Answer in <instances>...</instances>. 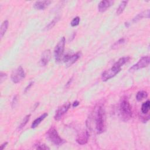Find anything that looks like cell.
Here are the masks:
<instances>
[{
    "mask_svg": "<svg viewBox=\"0 0 150 150\" xmlns=\"http://www.w3.org/2000/svg\"><path fill=\"white\" fill-rule=\"evenodd\" d=\"M119 111L122 119L124 122L128 121L132 117L131 107L126 96H123L120 100Z\"/></svg>",
    "mask_w": 150,
    "mask_h": 150,
    "instance_id": "1",
    "label": "cell"
},
{
    "mask_svg": "<svg viewBox=\"0 0 150 150\" xmlns=\"http://www.w3.org/2000/svg\"><path fill=\"white\" fill-rule=\"evenodd\" d=\"M96 129L97 134L103 133L106 130V116L102 106L98 107L96 115Z\"/></svg>",
    "mask_w": 150,
    "mask_h": 150,
    "instance_id": "2",
    "label": "cell"
},
{
    "mask_svg": "<svg viewBox=\"0 0 150 150\" xmlns=\"http://www.w3.org/2000/svg\"><path fill=\"white\" fill-rule=\"evenodd\" d=\"M47 138L54 145L57 146L62 145L66 143V141L62 139L59 135L56 129L54 127H51L47 132Z\"/></svg>",
    "mask_w": 150,
    "mask_h": 150,
    "instance_id": "3",
    "label": "cell"
},
{
    "mask_svg": "<svg viewBox=\"0 0 150 150\" xmlns=\"http://www.w3.org/2000/svg\"><path fill=\"white\" fill-rule=\"evenodd\" d=\"M65 42H66L65 38V37L61 38V39L58 42L57 44L56 45V46L55 48L54 55H55V61L56 62H59L61 61L65 50Z\"/></svg>",
    "mask_w": 150,
    "mask_h": 150,
    "instance_id": "4",
    "label": "cell"
},
{
    "mask_svg": "<svg viewBox=\"0 0 150 150\" xmlns=\"http://www.w3.org/2000/svg\"><path fill=\"white\" fill-rule=\"evenodd\" d=\"M122 70V67L118 65L116 63L114 64L112 68L107 70L104 71L101 75V79L103 81L106 82L108 80L114 77Z\"/></svg>",
    "mask_w": 150,
    "mask_h": 150,
    "instance_id": "5",
    "label": "cell"
},
{
    "mask_svg": "<svg viewBox=\"0 0 150 150\" xmlns=\"http://www.w3.org/2000/svg\"><path fill=\"white\" fill-rule=\"evenodd\" d=\"M25 78V73L21 66L12 71L11 75V79L14 83H18Z\"/></svg>",
    "mask_w": 150,
    "mask_h": 150,
    "instance_id": "6",
    "label": "cell"
},
{
    "mask_svg": "<svg viewBox=\"0 0 150 150\" xmlns=\"http://www.w3.org/2000/svg\"><path fill=\"white\" fill-rule=\"evenodd\" d=\"M149 57L148 56H144L139 60V61L136 64L134 65L129 70L130 72L138 70L139 69L147 67L149 65Z\"/></svg>",
    "mask_w": 150,
    "mask_h": 150,
    "instance_id": "7",
    "label": "cell"
},
{
    "mask_svg": "<svg viewBox=\"0 0 150 150\" xmlns=\"http://www.w3.org/2000/svg\"><path fill=\"white\" fill-rule=\"evenodd\" d=\"M80 52H78L76 54H67L64 57V61L66 64V67H70L76 62L80 57Z\"/></svg>",
    "mask_w": 150,
    "mask_h": 150,
    "instance_id": "8",
    "label": "cell"
},
{
    "mask_svg": "<svg viewBox=\"0 0 150 150\" xmlns=\"http://www.w3.org/2000/svg\"><path fill=\"white\" fill-rule=\"evenodd\" d=\"M70 105L71 104L70 103H66L64 105H62V106L60 107L56 110L55 115L54 116V118L55 120L56 121L59 120L64 116V114L67 113V111H68V110L70 107Z\"/></svg>",
    "mask_w": 150,
    "mask_h": 150,
    "instance_id": "9",
    "label": "cell"
},
{
    "mask_svg": "<svg viewBox=\"0 0 150 150\" xmlns=\"http://www.w3.org/2000/svg\"><path fill=\"white\" fill-rule=\"evenodd\" d=\"M89 133L87 131H84L78 134L76 137V142L80 145H84L88 141Z\"/></svg>",
    "mask_w": 150,
    "mask_h": 150,
    "instance_id": "10",
    "label": "cell"
},
{
    "mask_svg": "<svg viewBox=\"0 0 150 150\" xmlns=\"http://www.w3.org/2000/svg\"><path fill=\"white\" fill-rule=\"evenodd\" d=\"M51 51L50 50H47L45 51L42 55L41 61H40V64L42 66H46L48 62H49V60L51 58Z\"/></svg>",
    "mask_w": 150,
    "mask_h": 150,
    "instance_id": "11",
    "label": "cell"
},
{
    "mask_svg": "<svg viewBox=\"0 0 150 150\" xmlns=\"http://www.w3.org/2000/svg\"><path fill=\"white\" fill-rule=\"evenodd\" d=\"M51 3V1H36L34 5V7L37 10H44L50 5Z\"/></svg>",
    "mask_w": 150,
    "mask_h": 150,
    "instance_id": "12",
    "label": "cell"
},
{
    "mask_svg": "<svg viewBox=\"0 0 150 150\" xmlns=\"http://www.w3.org/2000/svg\"><path fill=\"white\" fill-rule=\"evenodd\" d=\"M113 2L111 1H101L98 5V10L100 12H104L110 7Z\"/></svg>",
    "mask_w": 150,
    "mask_h": 150,
    "instance_id": "13",
    "label": "cell"
},
{
    "mask_svg": "<svg viewBox=\"0 0 150 150\" xmlns=\"http://www.w3.org/2000/svg\"><path fill=\"white\" fill-rule=\"evenodd\" d=\"M48 116V114L47 113H45L43 114L42 115H41L40 117H39L36 119H35L31 125V128H35L36 127H38V126L43 120L45 118L47 117Z\"/></svg>",
    "mask_w": 150,
    "mask_h": 150,
    "instance_id": "14",
    "label": "cell"
},
{
    "mask_svg": "<svg viewBox=\"0 0 150 150\" xmlns=\"http://www.w3.org/2000/svg\"><path fill=\"white\" fill-rule=\"evenodd\" d=\"M143 18H149V9H147L145 11H144L139 14L133 19V22H137Z\"/></svg>",
    "mask_w": 150,
    "mask_h": 150,
    "instance_id": "15",
    "label": "cell"
},
{
    "mask_svg": "<svg viewBox=\"0 0 150 150\" xmlns=\"http://www.w3.org/2000/svg\"><path fill=\"white\" fill-rule=\"evenodd\" d=\"M8 25H9V22L7 20L4 21L1 24V28H0V36H1V38L5 34L8 28Z\"/></svg>",
    "mask_w": 150,
    "mask_h": 150,
    "instance_id": "16",
    "label": "cell"
},
{
    "mask_svg": "<svg viewBox=\"0 0 150 150\" xmlns=\"http://www.w3.org/2000/svg\"><path fill=\"white\" fill-rule=\"evenodd\" d=\"M148 96V93L147 92L144 91H141L139 92L136 95V99L139 101H142L145 98H147Z\"/></svg>",
    "mask_w": 150,
    "mask_h": 150,
    "instance_id": "17",
    "label": "cell"
},
{
    "mask_svg": "<svg viewBox=\"0 0 150 150\" xmlns=\"http://www.w3.org/2000/svg\"><path fill=\"white\" fill-rule=\"evenodd\" d=\"M150 108V101L147 100L142 104L141 106V111L143 114H147L148 113Z\"/></svg>",
    "mask_w": 150,
    "mask_h": 150,
    "instance_id": "18",
    "label": "cell"
},
{
    "mask_svg": "<svg viewBox=\"0 0 150 150\" xmlns=\"http://www.w3.org/2000/svg\"><path fill=\"white\" fill-rule=\"evenodd\" d=\"M127 1H123L121 3V4H120L118 8H117V11H116V14L117 15H120L124 10L125 8L127 6Z\"/></svg>",
    "mask_w": 150,
    "mask_h": 150,
    "instance_id": "19",
    "label": "cell"
},
{
    "mask_svg": "<svg viewBox=\"0 0 150 150\" xmlns=\"http://www.w3.org/2000/svg\"><path fill=\"white\" fill-rule=\"evenodd\" d=\"M30 117H31V114H28L27 116H26L23 119V120L22 121L21 124L20 125V126L18 127V130H21V129H22L25 126V125L27 124V123L29 122V118H30Z\"/></svg>",
    "mask_w": 150,
    "mask_h": 150,
    "instance_id": "20",
    "label": "cell"
},
{
    "mask_svg": "<svg viewBox=\"0 0 150 150\" xmlns=\"http://www.w3.org/2000/svg\"><path fill=\"white\" fill-rule=\"evenodd\" d=\"M59 19V17L55 18L45 28V30H47V31H48V30H49L51 28H52L55 25V24L57 23Z\"/></svg>",
    "mask_w": 150,
    "mask_h": 150,
    "instance_id": "21",
    "label": "cell"
},
{
    "mask_svg": "<svg viewBox=\"0 0 150 150\" xmlns=\"http://www.w3.org/2000/svg\"><path fill=\"white\" fill-rule=\"evenodd\" d=\"M79 22H80V18L79 17H76L73 19V20L70 23V25L72 26H76L79 24Z\"/></svg>",
    "mask_w": 150,
    "mask_h": 150,
    "instance_id": "22",
    "label": "cell"
},
{
    "mask_svg": "<svg viewBox=\"0 0 150 150\" xmlns=\"http://www.w3.org/2000/svg\"><path fill=\"white\" fill-rule=\"evenodd\" d=\"M124 42H125V39H124V38L120 39L118 40L117 42H116L113 45V46L112 47V48H113V49L117 48H118L120 45H121L124 43Z\"/></svg>",
    "mask_w": 150,
    "mask_h": 150,
    "instance_id": "23",
    "label": "cell"
},
{
    "mask_svg": "<svg viewBox=\"0 0 150 150\" xmlns=\"http://www.w3.org/2000/svg\"><path fill=\"white\" fill-rule=\"evenodd\" d=\"M38 149H50V148L45 144H39L36 147Z\"/></svg>",
    "mask_w": 150,
    "mask_h": 150,
    "instance_id": "24",
    "label": "cell"
},
{
    "mask_svg": "<svg viewBox=\"0 0 150 150\" xmlns=\"http://www.w3.org/2000/svg\"><path fill=\"white\" fill-rule=\"evenodd\" d=\"M17 101H18V96H15L12 99V103H11V106H12V107L14 108L15 107V106H16V105L17 103Z\"/></svg>",
    "mask_w": 150,
    "mask_h": 150,
    "instance_id": "25",
    "label": "cell"
},
{
    "mask_svg": "<svg viewBox=\"0 0 150 150\" xmlns=\"http://www.w3.org/2000/svg\"><path fill=\"white\" fill-rule=\"evenodd\" d=\"M34 82H30L29 83V84L26 87V88H25V91H24V92L25 93H26L28 91H29V89L30 88H31L32 86V85L34 84Z\"/></svg>",
    "mask_w": 150,
    "mask_h": 150,
    "instance_id": "26",
    "label": "cell"
},
{
    "mask_svg": "<svg viewBox=\"0 0 150 150\" xmlns=\"http://www.w3.org/2000/svg\"><path fill=\"white\" fill-rule=\"evenodd\" d=\"M7 78V74L3 73V72L1 73V75H0V80H1V83H3V81L5 79Z\"/></svg>",
    "mask_w": 150,
    "mask_h": 150,
    "instance_id": "27",
    "label": "cell"
},
{
    "mask_svg": "<svg viewBox=\"0 0 150 150\" xmlns=\"http://www.w3.org/2000/svg\"><path fill=\"white\" fill-rule=\"evenodd\" d=\"M79 105V102L78 101H75L73 102L72 106H73V107H76L78 106Z\"/></svg>",
    "mask_w": 150,
    "mask_h": 150,
    "instance_id": "28",
    "label": "cell"
},
{
    "mask_svg": "<svg viewBox=\"0 0 150 150\" xmlns=\"http://www.w3.org/2000/svg\"><path fill=\"white\" fill-rule=\"evenodd\" d=\"M7 144H8V142H5V143H4L1 145V148H0V149H1V150H3V149L6 147V146L7 145Z\"/></svg>",
    "mask_w": 150,
    "mask_h": 150,
    "instance_id": "29",
    "label": "cell"
}]
</instances>
